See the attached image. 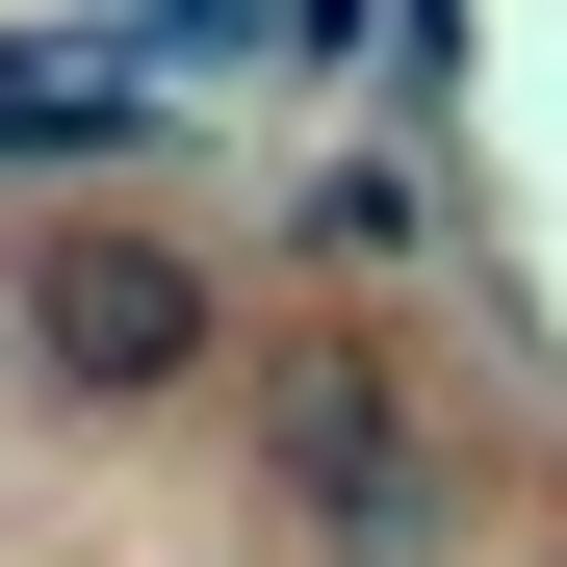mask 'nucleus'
<instances>
[{"instance_id": "7ed1b4c3", "label": "nucleus", "mask_w": 567, "mask_h": 567, "mask_svg": "<svg viewBox=\"0 0 567 567\" xmlns=\"http://www.w3.org/2000/svg\"><path fill=\"white\" fill-rule=\"evenodd\" d=\"M130 130H155V78H104V52H0V155L78 181V155H130Z\"/></svg>"}, {"instance_id": "f257e3e1", "label": "nucleus", "mask_w": 567, "mask_h": 567, "mask_svg": "<svg viewBox=\"0 0 567 567\" xmlns=\"http://www.w3.org/2000/svg\"><path fill=\"white\" fill-rule=\"evenodd\" d=\"M233 413H258V491H284L310 567H464V439H439V388H413L361 310L233 336Z\"/></svg>"}, {"instance_id": "f03ea898", "label": "nucleus", "mask_w": 567, "mask_h": 567, "mask_svg": "<svg viewBox=\"0 0 567 567\" xmlns=\"http://www.w3.org/2000/svg\"><path fill=\"white\" fill-rule=\"evenodd\" d=\"M0 336H27L52 413H181V388H233V284H207V233H155V207H52L27 258H0Z\"/></svg>"}]
</instances>
